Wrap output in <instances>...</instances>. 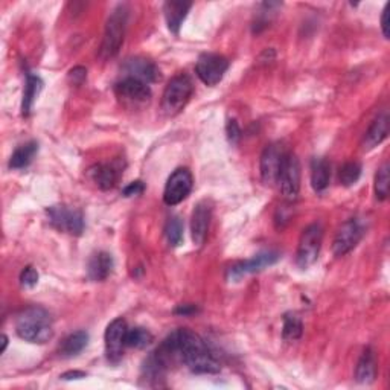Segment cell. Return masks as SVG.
<instances>
[{"instance_id":"cell-30","label":"cell","mask_w":390,"mask_h":390,"mask_svg":"<svg viewBox=\"0 0 390 390\" xmlns=\"http://www.w3.org/2000/svg\"><path fill=\"white\" fill-rule=\"evenodd\" d=\"M375 195L378 200H386L389 195V165L384 164L375 176Z\"/></svg>"},{"instance_id":"cell-25","label":"cell","mask_w":390,"mask_h":390,"mask_svg":"<svg viewBox=\"0 0 390 390\" xmlns=\"http://www.w3.org/2000/svg\"><path fill=\"white\" fill-rule=\"evenodd\" d=\"M88 343V334L86 331H76L67 335L59 345V354L63 357H75L84 351Z\"/></svg>"},{"instance_id":"cell-17","label":"cell","mask_w":390,"mask_h":390,"mask_svg":"<svg viewBox=\"0 0 390 390\" xmlns=\"http://www.w3.org/2000/svg\"><path fill=\"white\" fill-rule=\"evenodd\" d=\"M121 166L117 164H99L88 169V177L92 182L103 191L113 189L117 183L119 177H121Z\"/></svg>"},{"instance_id":"cell-7","label":"cell","mask_w":390,"mask_h":390,"mask_svg":"<svg viewBox=\"0 0 390 390\" xmlns=\"http://www.w3.org/2000/svg\"><path fill=\"white\" fill-rule=\"evenodd\" d=\"M279 258H281V255H279L277 252H273V250L261 252V253L255 255L253 258L246 259V261H239V263L229 267L227 273H226V279L229 282H238V281H241L243 277H246L247 275L258 273V272H261V270L276 264L279 261Z\"/></svg>"},{"instance_id":"cell-34","label":"cell","mask_w":390,"mask_h":390,"mask_svg":"<svg viewBox=\"0 0 390 390\" xmlns=\"http://www.w3.org/2000/svg\"><path fill=\"white\" fill-rule=\"evenodd\" d=\"M389 8H390V4L386 5L384 11H383V16H382V29H383V34L386 38H389Z\"/></svg>"},{"instance_id":"cell-13","label":"cell","mask_w":390,"mask_h":390,"mask_svg":"<svg viewBox=\"0 0 390 390\" xmlns=\"http://www.w3.org/2000/svg\"><path fill=\"white\" fill-rule=\"evenodd\" d=\"M127 331L128 326L127 322L122 319H115L112 323H110L105 329V355L110 363H119L122 360L124 355V348L125 345V338H127Z\"/></svg>"},{"instance_id":"cell-29","label":"cell","mask_w":390,"mask_h":390,"mask_svg":"<svg viewBox=\"0 0 390 390\" xmlns=\"http://www.w3.org/2000/svg\"><path fill=\"white\" fill-rule=\"evenodd\" d=\"M362 176V165L358 162H348L338 171V180L343 186H352Z\"/></svg>"},{"instance_id":"cell-15","label":"cell","mask_w":390,"mask_h":390,"mask_svg":"<svg viewBox=\"0 0 390 390\" xmlns=\"http://www.w3.org/2000/svg\"><path fill=\"white\" fill-rule=\"evenodd\" d=\"M212 219V206L206 200L200 202L191 217V236L195 246H203Z\"/></svg>"},{"instance_id":"cell-5","label":"cell","mask_w":390,"mask_h":390,"mask_svg":"<svg viewBox=\"0 0 390 390\" xmlns=\"http://www.w3.org/2000/svg\"><path fill=\"white\" fill-rule=\"evenodd\" d=\"M322 241H323L322 226L314 223L304 229L301 239H299V246L296 252V264L299 268L306 270L317 261L320 248H322Z\"/></svg>"},{"instance_id":"cell-8","label":"cell","mask_w":390,"mask_h":390,"mask_svg":"<svg viewBox=\"0 0 390 390\" xmlns=\"http://www.w3.org/2000/svg\"><path fill=\"white\" fill-rule=\"evenodd\" d=\"M276 183L288 202L297 198L299 189H301V164L294 154H285Z\"/></svg>"},{"instance_id":"cell-14","label":"cell","mask_w":390,"mask_h":390,"mask_svg":"<svg viewBox=\"0 0 390 390\" xmlns=\"http://www.w3.org/2000/svg\"><path fill=\"white\" fill-rule=\"evenodd\" d=\"M284 148L279 144L267 145L264 153L261 156V162H259V169H261V178L267 186H273L277 182L279 171L285 157Z\"/></svg>"},{"instance_id":"cell-33","label":"cell","mask_w":390,"mask_h":390,"mask_svg":"<svg viewBox=\"0 0 390 390\" xmlns=\"http://www.w3.org/2000/svg\"><path fill=\"white\" fill-rule=\"evenodd\" d=\"M145 191V186L141 182V180H137V182L130 183L125 189H124V195L125 197H133V195H141Z\"/></svg>"},{"instance_id":"cell-9","label":"cell","mask_w":390,"mask_h":390,"mask_svg":"<svg viewBox=\"0 0 390 390\" xmlns=\"http://www.w3.org/2000/svg\"><path fill=\"white\" fill-rule=\"evenodd\" d=\"M193 176L186 168H178L169 176L165 191H164V202L168 206H176L182 203L183 200L193 191Z\"/></svg>"},{"instance_id":"cell-16","label":"cell","mask_w":390,"mask_h":390,"mask_svg":"<svg viewBox=\"0 0 390 390\" xmlns=\"http://www.w3.org/2000/svg\"><path fill=\"white\" fill-rule=\"evenodd\" d=\"M124 76L136 78L139 81H144L147 84L156 83L160 79L159 67L153 62L142 57L128 58L124 63Z\"/></svg>"},{"instance_id":"cell-24","label":"cell","mask_w":390,"mask_h":390,"mask_svg":"<svg viewBox=\"0 0 390 390\" xmlns=\"http://www.w3.org/2000/svg\"><path fill=\"white\" fill-rule=\"evenodd\" d=\"M37 153H38V144L35 141L20 145L18 148H16L11 159H9V168L23 169L29 166L34 160V157L37 156Z\"/></svg>"},{"instance_id":"cell-23","label":"cell","mask_w":390,"mask_h":390,"mask_svg":"<svg viewBox=\"0 0 390 390\" xmlns=\"http://www.w3.org/2000/svg\"><path fill=\"white\" fill-rule=\"evenodd\" d=\"M331 178V165L326 159H314L311 162V185L316 193H323Z\"/></svg>"},{"instance_id":"cell-10","label":"cell","mask_w":390,"mask_h":390,"mask_svg":"<svg viewBox=\"0 0 390 390\" xmlns=\"http://www.w3.org/2000/svg\"><path fill=\"white\" fill-rule=\"evenodd\" d=\"M365 235L363 223L357 218H351L345 222L335 234L333 243V252L335 256H345L351 250L357 247V244L362 241Z\"/></svg>"},{"instance_id":"cell-2","label":"cell","mask_w":390,"mask_h":390,"mask_svg":"<svg viewBox=\"0 0 390 390\" xmlns=\"http://www.w3.org/2000/svg\"><path fill=\"white\" fill-rule=\"evenodd\" d=\"M16 333L29 343L43 345L49 342L54 335L51 314L42 306L22 309L16 319Z\"/></svg>"},{"instance_id":"cell-12","label":"cell","mask_w":390,"mask_h":390,"mask_svg":"<svg viewBox=\"0 0 390 390\" xmlns=\"http://www.w3.org/2000/svg\"><path fill=\"white\" fill-rule=\"evenodd\" d=\"M115 93L119 101L127 105H142L151 98V88L144 81L136 78L124 76L121 81L115 84Z\"/></svg>"},{"instance_id":"cell-21","label":"cell","mask_w":390,"mask_h":390,"mask_svg":"<svg viewBox=\"0 0 390 390\" xmlns=\"http://www.w3.org/2000/svg\"><path fill=\"white\" fill-rule=\"evenodd\" d=\"M42 90H43L42 78L28 71L26 81H25V90H23V99H22V115L23 116H29V113H31L35 99L38 98Z\"/></svg>"},{"instance_id":"cell-27","label":"cell","mask_w":390,"mask_h":390,"mask_svg":"<svg viewBox=\"0 0 390 390\" xmlns=\"http://www.w3.org/2000/svg\"><path fill=\"white\" fill-rule=\"evenodd\" d=\"M151 342H153V334L145 328H132L127 331L125 345L128 348L142 349V348H147L148 345H151Z\"/></svg>"},{"instance_id":"cell-18","label":"cell","mask_w":390,"mask_h":390,"mask_svg":"<svg viewBox=\"0 0 390 390\" xmlns=\"http://www.w3.org/2000/svg\"><path fill=\"white\" fill-rule=\"evenodd\" d=\"M113 270V258L107 252H98L92 255L87 264V275L95 282L105 281L112 275Z\"/></svg>"},{"instance_id":"cell-32","label":"cell","mask_w":390,"mask_h":390,"mask_svg":"<svg viewBox=\"0 0 390 390\" xmlns=\"http://www.w3.org/2000/svg\"><path fill=\"white\" fill-rule=\"evenodd\" d=\"M226 133H227V139L232 144H236L239 139H241V128H239V125H238V122L235 121V119H231V121L227 122Z\"/></svg>"},{"instance_id":"cell-3","label":"cell","mask_w":390,"mask_h":390,"mask_svg":"<svg viewBox=\"0 0 390 390\" xmlns=\"http://www.w3.org/2000/svg\"><path fill=\"white\" fill-rule=\"evenodd\" d=\"M127 22H128V9L125 5H119L117 8L113 9V13L110 14L105 23L101 51H99V54H101L104 59L113 58L119 52V49H121L124 43Z\"/></svg>"},{"instance_id":"cell-28","label":"cell","mask_w":390,"mask_h":390,"mask_svg":"<svg viewBox=\"0 0 390 390\" xmlns=\"http://www.w3.org/2000/svg\"><path fill=\"white\" fill-rule=\"evenodd\" d=\"M165 235L171 247H177L183 241V223L178 217H171L165 227Z\"/></svg>"},{"instance_id":"cell-20","label":"cell","mask_w":390,"mask_h":390,"mask_svg":"<svg viewBox=\"0 0 390 390\" xmlns=\"http://www.w3.org/2000/svg\"><path fill=\"white\" fill-rule=\"evenodd\" d=\"M387 134H389V115L387 112H383L375 117V121L366 132L363 139V148L365 149L375 148L377 145H379L384 141Z\"/></svg>"},{"instance_id":"cell-36","label":"cell","mask_w":390,"mask_h":390,"mask_svg":"<svg viewBox=\"0 0 390 390\" xmlns=\"http://www.w3.org/2000/svg\"><path fill=\"white\" fill-rule=\"evenodd\" d=\"M86 374L84 372H79V371H71V372H66L62 375L63 379H76V378H84Z\"/></svg>"},{"instance_id":"cell-26","label":"cell","mask_w":390,"mask_h":390,"mask_svg":"<svg viewBox=\"0 0 390 390\" xmlns=\"http://www.w3.org/2000/svg\"><path fill=\"white\" fill-rule=\"evenodd\" d=\"M302 320L294 313H288L284 316V325H282V337L285 342H296L302 337Z\"/></svg>"},{"instance_id":"cell-11","label":"cell","mask_w":390,"mask_h":390,"mask_svg":"<svg viewBox=\"0 0 390 390\" xmlns=\"http://www.w3.org/2000/svg\"><path fill=\"white\" fill-rule=\"evenodd\" d=\"M229 69V59L218 54H203L198 58L195 72L206 86H215L222 81Z\"/></svg>"},{"instance_id":"cell-6","label":"cell","mask_w":390,"mask_h":390,"mask_svg":"<svg viewBox=\"0 0 390 390\" xmlns=\"http://www.w3.org/2000/svg\"><path fill=\"white\" fill-rule=\"evenodd\" d=\"M49 223L59 232H66L75 236H79L84 232V217L83 212L75 207H69L64 205L47 207Z\"/></svg>"},{"instance_id":"cell-4","label":"cell","mask_w":390,"mask_h":390,"mask_svg":"<svg viewBox=\"0 0 390 390\" xmlns=\"http://www.w3.org/2000/svg\"><path fill=\"white\" fill-rule=\"evenodd\" d=\"M194 92L193 81L186 75H177L165 87L162 95V110L168 116L182 112Z\"/></svg>"},{"instance_id":"cell-37","label":"cell","mask_w":390,"mask_h":390,"mask_svg":"<svg viewBox=\"0 0 390 390\" xmlns=\"http://www.w3.org/2000/svg\"><path fill=\"white\" fill-rule=\"evenodd\" d=\"M6 346H8V337L4 334V335H2V352H5Z\"/></svg>"},{"instance_id":"cell-19","label":"cell","mask_w":390,"mask_h":390,"mask_svg":"<svg viewBox=\"0 0 390 390\" xmlns=\"http://www.w3.org/2000/svg\"><path fill=\"white\" fill-rule=\"evenodd\" d=\"M191 6H193V4H189V2H166L164 5L166 25L169 28V31H171L173 34L178 35L180 28H182Z\"/></svg>"},{"instance_id":"cell-35","label":"cell","mask_w":390,"mask_h":390,"mask_svg":"<svg viewBox=\"0 0 390 390\" xmlns=\"http://www.w3.org/2000/svg\"><path fill=\"white\" fill-rule=\"evenodd\" d=\"M194 313H197V306H194V305H180L176 309V314H182V316H189Z\"/></svg>"},{"instance_id":"cell-1","label":"cell","mask_w":390,"mask_h":390,"mask_svg":"<svg viewBox=\"0 0 390 390\" xmlns=\"http://www.w3.org/2000/svg\"><path fill=\"white\" fill-rule=\"evenodd\" d=\"M154 354L166 366L174 360H180L194 374H218L222 371L205 340L189 329H177L169 334Z\"/></svg>"},{"instance_id":"cell-22","label":"cell","mask_w":390,"mask_h":390,"mask_svg":"<svg viewBox=\"0 0 390 390\" xmlns=\"http://www.w3.org/2000/svg\"><path fill=\"white\" fill-rule=\"evenodd\" d=\"M377 377V360L375 354L371 348H367L366 351L360 357L357 369H355V378L358 383L362 384H371Z\"/></svg>"},{"instance_id":"cell-31","label":"cell","mask_w":390,"mask_h":390,"mask_svg":"<svg viewBox=\"0 0 390 390\" xmlns=\"http://www.w3.org/2000/svg\"><path fill=\"white\" fill-rule=\"evenodd\" d=\"M37 282H38V272H37V270L33 265L25 267L22 275H20V284H22L26 288H33V287L37 285Z\"/></svg>"}]
</instances>
